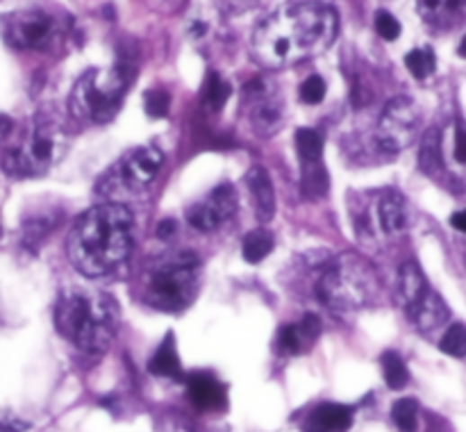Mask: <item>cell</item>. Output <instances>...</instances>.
<instances>
[{
	"label": "cell",
	"instance_id": "17",
	"mask_svg": "<svg viewBox=\"0 0 466 432\" xmlns=\"http://www.w3.org/2000/svg\"><path fill=\"white\" fill-rule=\"evenodd\" d=\"M246 187H248L250 196H253V205H255V214L260 221H271L275 214V192L271 176L266 168L253 166L246 173Z\"/></svg>",
	"mask_w": 466,
	"mask_h": 432
},
{
	"label": "cell",
	"instance_id": "38",
	"mask_svg": "<svg viewBox=\"0 0 466 432\" xmlns=\"http://www.w3.org/2000/svg\"><path fill=\"white\" fill-rule=\"evenodd\" d=\"M451 226L455 228V230H460V232H466V210H462V212H455V214L451 216Z\"/></svg>",
	"mask_w": 466,
	"mask_h": 432
},
{
	"label": "cell",
	"instance_id": "29",
	"mask_svg": "<svg viewBox=\"0 0 466 432\" xmlns=\"http://www.w3.org/2000/svg\"><path fill=\"white\" fill-rule=\"evenodd\" d=\"M391 421L400 432H417L418 428V403L414 399L396 400L391 408Z\"/></svg>",
	"mask_w": 466,
	"mask_h": 432
},
{
	"label": "cell",
	"instance_id": "6",
	"mask_svg": "<svg viewBox=\"0 0 466 432\" xmlns=\"http://www.w3.org/2000/svg\"><path fill=\"white\" fill-rule=\"evenodd\" d=\"M132 82V67L119 64L110 71H87L73 86L68 105L76 119L85 123H107L123 105Z\"/></svg>",
	"mask_w": 466,
	"mask_h": 432
},
{
	"label": "cell",
	"instance_id": "10",
	"mask_svg": "<svg viewBox=\"0 0 466 432\" xmlns=\"http://www.w3.org/2000/svg\"><path fill=\"white\" fill-rule=\"evenodd\" d=\"M58 32V21L41 10L16 12L7 16L3 25L5 41L16 50H49Z\"/></svg>",
	"mask_w": 466,
	"mask_h": 432
},
{
	"label": "cell",
	"instance_id": "14",
	"mask_svg": "<svg viewBox=\"0 0 466 432\" xmlns=\"http://www.w3.org/2000/svg\"><path fill=\"white\" fill-rule=\"evenodd\" d=\"M187 392L192 403L198 410H226L228 405V389L226 384L219 382L217 378L207 371H198L187 378Z\"/></svg>",
	"mask_w": 466,
	"mask_h": 432
},
{
	"label": "cell",
	"instance_id": "8",
	"mask_svg": "<svg viewBox=\"0 0 466 432\" xmlns=\"http://www.w3.org/2000/svg\"><path fill=\"white\" fill-rule=\"evenodd\" d=\"M64 150V132L55 121L37 116L28 140L3 158V171L12 178H37L50 171Z\"/></svg>",
	"mask_w": 466,
	"mask_h": 432
},
{
	"label": "cell",
	"instance_id": "34",
	"mask_svg": "<svg viewBox=\"0 0 466 432\" xmlns=\"http://www.w3.org/2000/svg\"><path fill=\"white\" fill-rule=\"evenodd\" d=\"M453 158L457 164H466V128L455 125V140H453Z\"/></svg>",
	"mask_w": 466,
	"mask_h": 432
},
{
	"label": "cell",
	"instance_id": "9",
	"mask_svg": "<svg viewBox=\"0 0 466 432\" xmlns=\"http://www.w3.org/2000/svg\"><path fill=\"white\" fill-rule=\"evenodd\" d=\"M418 125H421V110L408 96H399L387 103L375 128V141L385 153L394 155L409 148L417 140Z\"/></svg>",
	"mask_w": 466,
	"mask_h": 432
},
{
	"label": "cell",
	"instance_id": "37",
	"mask_svg": "<svg viewBox=\"0 0 466 432\" xmlns=\"http://www.w3.org/2000/svg\"><path fill=\"white\" fill-rule=\"evenodd\" d=\"M157 239H171L174 235H178V221L175 219H164L157 223Z\"/></svg>",
	"mask_w": 466,
	"mask_h": 432
},
{
	"label": "cell",
	"instance_id": "24",
	"mask_svg": "<svg viewBox=\"0 0 466 432\" xmlns=\"http://www.w3.org/2000/svg\"><path fill=\"white\" fill-rule=\"evenodd\" d=\"M273 250V235L269 230H250L244 237V244H241V253H244L246 262L250 265H260L262 259H266Z\"/></svg>",
	"mask_w": 466,
	"mask_h": 432
},
{
	"label": "cell",
	"instance_id": "4",
	"mask_svg": "<svg viewBox=\"0 0 466 432\" xmlns=\"http://www.w3.org/2000/svg\"><path fill=\"white\" fill-rule=\"evenodd\" d=\"M201 259L193 250H171L155 257L144 274L141 298L162 312L189 308L198 293Z\"/></svg>",
	"mask_w": 466,
	"mask_h": 432
},
{
	"label": "cell",
	"instance_id": "33",
	"mask_svg": "<svg viewBox=\"0 0 466 432\" xmlns=\"http://www.w3.org/2000/svg\"><path fill=\"white\" fill-rule=\"evenodd\" d=\"M375 30H378V34L385 39V41H396V39L400 37L399 19L385 10L375 14Z\"/></svg>",
	"mask_w": 466,
	"mask_h": 432
},
{
	"label": "cell",
	"instance_id": "36",
	"mask_svg": "<svg viewBox=\"0 0 466 432\" xmlns=\"http://www.w3.org/2000/svg\"><path fill=\"white\" fill-rule=\"evenodd\" d=\"M30 423L21 421L19 417H12V414H0V432H23L28 430Z\"/></svg>",
	"mask_w": 466,
	"mask_h": 432
},
{
	"label": "cell",
	"instance_id": "40",
	"mask_svg": "<svg viewBox=\"0 0 466 432\" xmlns=\"http://www.w3.org/2000/svg\"><path fill=\"white\" fill-rule=\"evenodd\" d=\"M457 53H460L462 58H466V34H464V39H462V43H460V49H457Z\"/></svg>",
	"mask_w": 466,
	"mask_h": 432
},
{
	"label": "cell",
	"instance_id": "1",
	"mask_svg": "<svg viewBox=\"0 0 466 432\" xmlns=\"http://www.w3.org/2000/svg\"><path fill=\"white\" fill-rule=\"evenodd\" d=\"M336 12L323 3H296L271 14L253 37L260 64L282 68L318 58L336 39Z\"/></svg>",
	"mask_w": 466,
	"mask_h": 432
},
{
	"label": "cell",
	"instance_id": "39",
	"mask_svg": "<svg viewBox=\"0 0 466 432\" xmlns=\"http://www.w3.org/2000/svg\"><path fill=\"white\" fill-rule=\"evenodd\" d=\"M12 130V121L7 119V116H0V144H3V140H5L7 135H10Z\"/></svg>",
	"mask_w": 466,
	"mask_h": 432
},
{
	"label": "cell",
	"instance_id": "7",
	"mask_svg": "<svg viewBox=\"0 0 466 432\" xmlns=\"http://www.w3.org/2000/svg\"><path fill=\"white\" fill-rule=\"evenodd\" d=\"M164 166V153L155 146H139L116 159L96 183V192L110 202L135 201L155 184Z\"/></svg>",
	"mask_w": 466,
	"mask_h": 432
},
{
	"label": "cell",
	"instance_id": "20",
	"mask_svg": "<svg viewBox=\"0 0 466 432\" xmlns=\"http://www.w3.org/2000/svg\"><path fill=\"white\" fill-rule=\"evenodd\" d=\"M430 284L423 275V271L418 269L417 262H405L400 266V274H399V302L403 305V310L408 312L412 305H417L418 298L423 293L428 292Z\"/></svg>",
	"mask_w": 466,
	"mask_h": 432
},
{
	"label": "cell",
	"instance_id": "2",
	"mask_svg": "<svg viewBox=\"0 0 466 432\" xmlns=\"http://www.w3.org/2000/svg\"><path fill=\"white\" fill-rule=\"evenodd\" d=\"M132 228L130 210L121 202H103L87 210L68 232L71 265L87 278L114 274L132 253Z\"/></svg>",
	"mask_w": 466,
	"mask_h": 432
},
{
	"label": "cell",
	"instance_id": "18",
	"mask_svg": "<svg viewBox=\"0 0 466 432\" xmlns=\"http://www.w3.org/2000/svg\"><path fill=\"white\" fill-rule=\"evenodd\" d=\"M375 223L380 226V230L385 232L387 237L399 235L408 228V207L405 201L394 192H387L375 201L373 205Z\"/></svg>",
	"mask_w": 466,
	"mask_h": 432
},
{
	"label": "cell",
	"instance_id": "23",
	"mask_svg": "<svg viewBox=\"0 0 466 432\" xmlns=\"http://www.w3.org/2000/svg\"><path fill=\"white\" fill-rule=\"evenodd\" d=\"M418 166L428 176H435L442 168V135H439V130L433 128L423 135L421 150H418Z\"/></svg>",
	"mask_w": 466,
	"mask_h": 432
},
{
	"label": "cell",
	"instance_id": "22",
	"mask_svg": "<svg viewBox=\"0 0 466 432\" xmlns=\"http://www.w3.org/2000/svg\"><path fill=\"white\" fill-rule=\"evenodd\" d=\"M300 189L308 198L317 201L323 198L330 189V178H327V171L323 166V162H309L300 164Z\"/></svg>",
	"mask_w": 466,
	"mask_h": 432
},
{
	"label": "cell",
	"instance_id": "12",
	"mask_svg": "<svg viewBox=\"0 0 466 432\" xmlns=\"http://www.w3.org/2000/svg\"><path fill=\"white\" fill-rule=\"evenodd\" d=\"M246 103H248L250 123L260 135H275L282 125L284 105L278 94L271 92L264 80H253L244 89Z\"/></svg>",
	"mask_w": 466,
	"mask_h": 432
},
{
	"label": "cell",
	"instance_id": "21",
	"mask_svg": "<svg viewBox=\"0 0 466 432\" xmlns=\"http://www.w3.org/2000/svg\"><path fill=\"white\" fill-rule=\"evenodd\" d=\"M148 371L153 375H162V378H180V375H183L178 351H175V339L171 332L164 337V341L159 344L155 356L150 357Z\"/></svg>",
	"mask_w": 466,
	"mask_h": 432
},
{
	"label": "cell",
	"instance_id": "3",
	"mask_svg": "<svg viewBox=\"0 0 466 432\" xmlns=\"http://www.w3.org/2000/svg\"><path fill=\"white\" fill-rule=\"evenodd\" d=\"M119 302L105 292L87 287L62 289L55 305L58 332L87 356H101L119 332Z\"/></svg>",
	"mask_w": 466,
	"mask_h": 432
},
{
	"label": "cell",
	"instance_id": "28",
	"mask_svg": "<svg viewBox=\"0 0 466 432\" xmlns=\"http://www.w3.org/2000/svg\"><path fill=\"white\" fill-rule=\"evenodd\" d=\"M405 67H408V71L417 80H426L437 68V58H435V53L430 49H414L405 55Z\"/></svg>",
	"mask_w": 466,
	"mask_h": 432
},
{
	"label": "cell",
	"instance_id": "13",
	"mask_svg": "<svg viewBox=\"0 0 466 432\" xmlns=\"http://www.w3.org/2000/svg\"><path fill=\"white\" fill-rule=\"evenodd\" d=\"M321 335V321L317 314H305L299 323H284L278 330V344L280 353L284 356H300L305 348L314 344Z\"/></svg>",
	"mask_w": 466,
	"mask_h": 432
},
{
	"label": "cell",
	"instance_id": "5",
	"mask_svg": "<svg viewBox=\"0 0 466 432\" xmlns=\"http://www.w3.org/2000/svg\"><path fill=\"white\" fill-rule=\"evenodd\" d=\"M375 287L378 283H375L373 266L366 259L357 255H342L332 259L321 274L317 296L330 312L346 314L364 308L373 298Z\"/></svg>",
	"mask_w": 466,
	"mask_h": 432
},
{
	"label": "cell",
	"instance_id": "26",
	"mask_svg": "<svg viewBox=\"0 0 466 432\" xmlns=\"http://www.w3.org/2000/svg\"><path fill=\"white\" fill-rule=\"evenodd\" d=\"M296 148H299L300 164L321 162L323 158V137L314 128H300L296 132Z\"/></svg>",
	"mask_w": 466,
	"mask_h": 432
},
{
	"label": "cell",
	"instance_id": "31",
	"mask_svg": "<svg viewBox=\"0 0 466 432\" xmlns=\"http://www.w3.org/2000/svg\"><path fill=\"white\" fill-rule=\"evenodd\" d=\"M144 107L150 119H164L171 107V96L164 89H150L144 96Z\"/></svg>",
	"mask_w": 466,
	"mask_h": 432
},
{
	"label": "cell",
	"instance_id": "35",
	"mask_svg": "<svg viewBox=\"0 0 466 432\" xmlns=\"http://www.w3.org/2000/svg\"><path fill=\"white\" fill-rule=\"evenodd\" d=\"M262 0H219V5L226 12H232V14H241V12H248L253 7L260 5Z\"/></svg>",
	"mask_w": 466,
	"mask_h": 432
},
{
	"label": "cell",
	"instance_id": "11",
	"mask_svg": "<svg viewBox=\"0 0 466 432\" xmlns=\"http://www.w3.org/2000/svg\"><path fill=\"white\" fill-rule=\"evenodd\" d=\"M237 212V194L232 189V184L223 183L219 184L214 192L207 194L202 201H198L196 205L189 207L187 221L189 226L196 228L201 232H211L221 228L228 219H232V214Z\"/></svg>",
	"mask_w": 466,
	"mask_h": 432
},
{
	"label": "cell",
	"instance_id": "30",
	"mask_svg": "<svg viewBox=\"0 0 466 432\" xmlns=\"http://www.w3.org/2000/svg\"><path fill=\"white\" fill-rule=\"evenodd\" d=\"M446 356L451 357H466V326L464 323H453L446 332H444L442 341H439Z\"/></svg>",
	"mask_w": 466,
	"mask_h": 432
},
{
	"label": "cell",
	"instance_id": "15",
	"mask_svg": "<svg viewBox=\"0 0 466 432\" xmlns=\"http://www.w3.org/2000/svg\"><path fill=\"white\" fill-rule=\"evenodd\" d=\"M355 408L342 403H323L308 414L303 432H346L353 426Z\"/></svg>",
	"mask_w": 466,
	"mask_h": 432
},
{
	"label": "cell",
	"instance_id": "27",
	"mask_svg": "<svg viewBox=\"0 0 466 432\" xmlns=\"http://www.w3.org/2000/svg\"><path fill=\"white\" fill-rule=\"evenodd\" d=\"M202 89H205L202 96H205L207 107L214 112L221 110V107L228 103V98H230V85H228V82L223 80L217 71L207 73L205 86H202Z\"/></svg>",
	"mask_w": 466,
	"mask_h": 432
},
{
	"label": "cell",
	"instance_id": "32",
	"mask_svg": "<svg viewBox=\"0 0 466 432\" xmlns=\"http://www.w3.org/2000/svg\"><path fill=\"white\" fill-rule=\"evenodd\" d=\"M323 98H326V82L318 76H309L300 85V101L308 103V105H318Z\"/></svg>",
	"mask_w": 466,
	"mask_h": 432
},
{
	"label": "cell",
	"instance_id": "16",
	"mask_svg": "<svg viewBox=\"0 0 466 432\" xmlns=\"http://www.w3.org/2000/svg\"><path fill=\"white\" fill-rule=\"evenodd\" d=\"M408 317L418 330L430 332L437 330L439 326H444V323L448 321V317H451V312H448L446 301L430 287L428 292L418 298L417 305H412V308L408 310Z\"/></svg>",
	"mask_w": 466,
	"mask_h": 432
},
{
	"label": "cell",
	"instance_id": "19",
	"mask_svg": "<svg viewBox=\"0 0 466 432\" xmlns=\"http://www.w3.org/2000/svg\"><path fill=\"white\" fill-rule=\"evenodd\" d=\"M418 14L435 28H453L466 19V0H418Z\"/></svg>",
	"mask_w": 466,
	"mask_h": 432
},
{
	"label": "cell",
	"instance_id": "25",
	"mask_svg": "<svg viewBox=\"0 0 466 432\" xmlns=\"http://www.w3.org/2000/svg\"><path fill=\"white\" fill-rule=\"evenodd\" d=\"M380 364H382V375H385L387 387L394 389V392L408 387L409 371L399 353H394V351L382 353V357H380Z\"/></svg>",
	"mask_w": 466,
	"mask_h": 432
}]
</instances>
